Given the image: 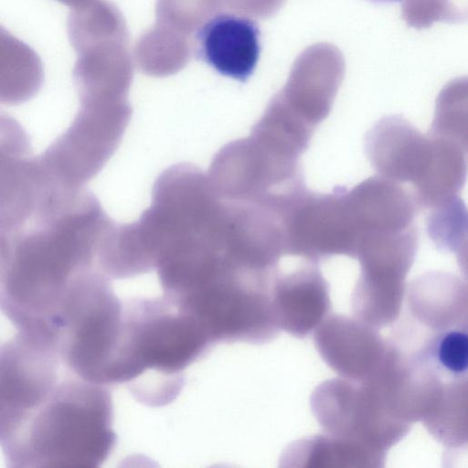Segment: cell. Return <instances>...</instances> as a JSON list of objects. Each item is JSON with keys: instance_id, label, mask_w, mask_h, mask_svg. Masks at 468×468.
<instances>
[{"instance_id": "6da1fadb", "label": "cell", "mask_w": 468, "mask_h": 468, "mask_svg": "<svg viewBox=\"0 0 468 468\" xmlns=\"http://www.w3.org/2000/svg\"><path fill=\"white\" fill-rule=\"evenodd\" d=\"M123 304L118 384H126L147 406L166 405L180 393L185 369L213 343L192 316L165 296Z\"/></svg>"}, {"instance_id": "7a4b0ae2", "label": "cell", "mask_w": 468, "mask_h": 468, "mask_svg": "<svg viewBox=\"0 0 468 468\" xmlns=\"http://www.w3.org/2000/svg\"><path fill=\"white\" fill-rule=\"evenodd\" d=\"M64 353L69 366L85 381L117 384L124 327V304L108 277L92 271L79 276L62 302Z\"/></svg>"}, {"instance_id": "3957f363", "label": "cell", "mask_w": 468, "mask_h": 468, "mask_svg": "<svg viewBox=\"0 0 468 468\" xmlns=\"http://www.w3.org/2000/svg\"><path fill=\"white\" fill-rule=\"evenodd\" d=\"M62 425L44 409L36 424L58 430L34 429L33 440L40 447L62 446V461L73 466L97 467L111 454L116 442L112 428L111 393L102 386L87 381L62 388Z\"/></svg>"}, {"instance_id": "277c9868", "label": "cell", "mask_w": 468, "mask_h": 468, "mask_svg": "<svg viewBox=\"0 0 468 468\" xmlns=\"http://www.w3.org/2000/svg\"><path fill=\"white\" fill-rule=\"evenodd\" d=\"M48 191L28 138L13 118L0 114V231L13 234L35 217Z\"/></svg>"}, {"instance_id": "5b68a950", "label": "cell", "mask_w": 468, "mask_h": 468, "mask_svg": "<svg viewBox=\"0 0 468 468\" xmlns=\"http://www.w3.org/2000/svg\"><path fill=\"white\" fill-rule=\"evenodd\" d=\"M260 28L236 13H218L193 35L192 48L219 74L246 81L254 72L261 53Z\"/></svg>"}, {"instance_id": "8992f818", "label": "cell", "mask_w": 468, "mask_h": 468, "mask_svg": "<svg viewBox=\"0 0 468 468\" xmlns=\"http://www.w3.org/2000/svg\"><path fill=\"white\" fill-rule=\"evenodd\" d=\"M43 81L37 52L0 25V103L16 105L30 100Z\"/></svg>"}, {"instance_id": "52a82bcc", "label": "cell", "mask_w": 468, "mask_h": 468, "mask_svg": "<svg viewBox=\"0 0 468 468\" xmlns=\"http://www.w3.org/2000/svg\"><path fill=\"white\" fill-rule=\"evenodd\" d=\"M192 53L191 38L156 23L140 36L133 49L139 69L155 77L176 73L187 64Z\"/></svg>"}, {"instance_id": "ba28073f", "label": "cell", "mask_w": 468, "mask_h": 468, "mask_svg": "<svg viewBox=\"0 0 468 468\" xmlns=\"http://www.w3.org/2000/svg\"><path fill=\"white\" fill-rule=\"evenodd\" d=\"M224 7L223 0H157L156 24L187 38Z\"/></svg>"}, {"instance_id": "9c48e42d", "label": "cell", "mask_w": 468, "mask_h": 468, "mask_svg": "<svg viewBox=\"0 0 468 468\" xmlns=\"http://www.w3.org/2000/svg\"><path fill=\"white\" fill-rule=\"evenodd\" d=\"M427 358L438 373L460 380L466 378L468 367V337L466 326L439 333L427 347Z\"/></svg>"}, {"instance_id": "30bf717a", "label": "cell", "mask_w": 468, "mask_h": 468, "mask_svg": "<svg viewBox=\"0 0 468 468\" xmlns=\"http://www.w3.org/2000/svg\"><path fill=\"white\" fill-rule=\"evenodd\" d=\"M223 5L236 14L267 17L279 8L281 0H223Z\"/></svg>"}, {"instance_id": "8fae6325", "label": "cell", "mask_w": 468, "mask_h": 468, "mask_svg": "<svg viewBox=\"0 0 468 468\" xmlns=\"http://www.w3.org/2000/svg\"><path fill=\"white\" fill-rule=\"evenodd\" d=\"M65 5L69 6L70 8L76 7L85 2L86 0H56Z\"/></svg>"}, {"instance_id": "7c38bea8", "label": "cell", "mask_w": 468, "mask_h": 468, "mask_svg": "<svg viewBox=\"0 0 468 468\" xmlns=\"http://www.w3.org/2000/svg\"><path fill=\"white\" fill-rule=\"evenodd\" d=\"M370 1L375 2V3H380V4H388V3L399 2L401 0H370Z\"/></svg>"}]
</instances>
